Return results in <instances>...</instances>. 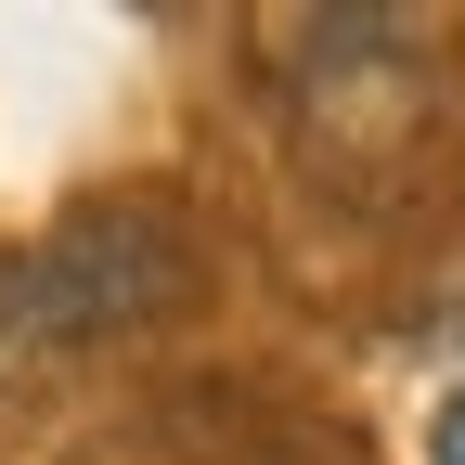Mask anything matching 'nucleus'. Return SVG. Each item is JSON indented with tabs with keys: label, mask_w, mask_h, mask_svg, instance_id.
Listing matches in <instances>:
<instances>
[{
	"label": "nucleus",
	"mask_w": 465,
	"mask_h": 465,
	"mask_svg": "<svg viewBox=\"0 0 465 465\" xmlns=\"http://www.w3.org/2000/svg\"><path fill=\"white\" fill-rule=\"evenodd\" d=\"M194 284V232L168 207H65L52 232H26L0 259V375H39V362H78V349L130 336L155 311H182Z\"/></svg>",
	"instance_id": "f257e3e1"
},
{
	"label": "nucleus",
	"mask_w": 465,
	"mask_h": 465,
	"mask_svg": "<svg viewBox=\"0 0 465 465\" xmlns=\"http://www.w3.org/2000/svg\"><path fill=\"white\" fill-rule=\"evenodd\" d=\"M272 78L298 104L311 168L375 194V155L427 143V91H440V26L427 14H272Z\"/></svg>",
	"instance_id": "f03ea898"
},
{
	"label": "nucleus",
	"mask_w": 465,
	"mask_h": 465,
	"mask_svg": "<svg viewBox=\"0 0 465 465\" xmlns=\"http://www.w3.org/2000/svg\"><path fill=\"white\" fill-rule=\"evenodd\" d=\"M427 465H465V388L440 401V414H427Z\"/></svg>",
	"instance_id": "7ed1b4c3"
}]
</instances>
